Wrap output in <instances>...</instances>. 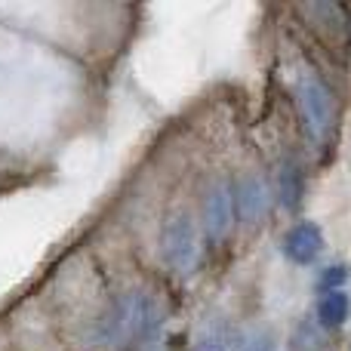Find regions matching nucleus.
<instances>
[{"instance_id": "obj_1", "label": "nucleus", "mask_w": 351, "mask_h": 351, "mask_svg": "<svg viewBox=\"0 0 351 351\" xmlns=\"http://www.w3.org/2000/svg\"><path fill=\"white\" fill-rule=\"evenodd\" d=\"M293 96H296L305 139L311 145H324L336 127V99L330 93V86L315 74H302L296 80V86H293Z\"/></svg>"}, {"instance_id": "obj_2", "label": "nucleus", "mask_w": 351, "mask_h": 351, "mask_svg": "<svg viewBox=\"0 0 351 351\" xmlns=\"http://www.w3.org/2000/svg\"><path fill=\"white\" fill-rule=\"evenodd\" d=\"M160 256L176 274L188 278L200 259V231L188 210H173L160 231Z\"/></svg>"}, {"instance_id": "obj_3", "label": "nucleus", "mask_w": 351, "mask_h": 351, "mask_svg": "<svg viewBox=\"0 0 351 351\" xmlns=\"http://www.w3.org/2000/svg\"><path fill=\"white\" fill-rule=\"evenodd\" d=\"M237 225V206H234V185L228 179H213L204 191L200 204V231L216 247L234 231Z\"/></svg>"}, {"instance_id": "obj_4", "label": "nucleus", "mask_w": 351, "mask_h": 351, "mask_svg": "<svg viewBox=\"0 0 351 351\" xmlns=\"http://www.w3.org/2000/svg\"><path fill=\"white\" fill-rule=\"evenodd\" d=\"M324 247H327V241H324V231H321V225L311 222V219H305V222H296L284 234V241H280V253H284L287 259H290L293 265H299V268L315 265V262L321 259Z\"/></svg>"}, {"instance_id": "obj_5", "label": "nucleus", "mask_w": 351, "mask_h": 351, "mask_svg": "<svg viewBox=\"0 0 351 351\" xmlns=\"http://www.w3.org/2000/svg\"><path fill=\"white\" fill-rule=\"evenodd\" d=\"M271 204V191H268L265 179L259 173H243L234 182V206H237V219H241L247 228L262 222V216L268 213Z\"/></svg>"}, {"instance_id": "obj_6", "label": "nucleus", "mask_w": 351, "mask_h": 351, "mask_svg": "<svg viewBox=\"0 0 351 351\" xmlns=\"http://www.w3.org/2000/svg\"><path fill=\"white\" fill-rule=\"evenodd\" d=\"M317 324L324 330H339L346 327V321L351 317V296L346 290H333V293H321L317 299Z\"/></svg>"}, {"instance_id": "obj_7", "label": "nucleus", "mask_w": 351, "mask_h": 351, "mask_svg": "<svg viewBox=\"0 0 351 351\" xmlns=\"http://www.w3.org/2000/svg\"><path fill=\"white\" fill-rule=\"evenodd\" d=\"M278 197L284 204V210L296 213L305 200V173L299 164H284L280 167V176H278Z\"/></svg>"}, {"instance_id": "obj_8", "label": "nucleus", "mask_w": 351, "mask_h": 351, "mask_svg": "<svg viewBox=\"0 0 351 351\" xmlns=\"http://www.w3.org/2000/svg\"><path fill=\"white\" fill-rule=\"evenodd\" d=\"M351 278L348 265H330L321 271V278H317V290L321 293H333V290H346V280Z\"/></svg>"}, {"instance_id": "obj_9", "label": "nucleus", "mask_w": 351, "mask_h": 351, "mask_svg": "<svg viewBox=\"0 0 351 351\" xmlns=\"http://www.w3.org/2000/svg\"><path fill=\"white\" fill-rule=\"evenodd\" d=\"M293 351H321V336L311 324H302L293 336Z\"/></svg>"}, {"instance_id": "obj_10", "label": "nucleus", "mask_w": 351, "mask_h": 351, "mask_svg": "<svg viewBox=\"0 0 351 351\" xmlns=\"http://www.w3.org/2000/svg\"><path fill=\"white\" fill-rule=\"evenodd\" d=\"M194 351H228V339H225L222 333H210V336H204V339L197 342V348Z\"/></svg>"}, {"instance_id": "obj_11", "label": "nucleus", "mask_w": 351, "mask_h": 351, "mask_svg": "<svg viewBox=\"0 0 351 351\" xmlns=\"http://www.w3.org/2000/svg\"><path fill=\"white\" fill-rule=\"evenodd\" d=\"M241 351H278V348H274V339H271V336H256V339H250Z\"/></svg>"}, {"instance_id": "obj_12", "label": "nucleus", "mask_w": 351, "mask_h": 351, "mask_svg": "<svg viewBox=\"0 0 351 351\" xmlns=\"http://www.w3.org/2000/svg\"><path fill=\"white\" fill-rule=\"evenodd\" d=\"M346 351H351V342H348V348H346Z\"/></svg>"}]
</instances>
